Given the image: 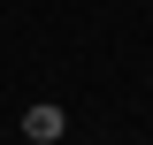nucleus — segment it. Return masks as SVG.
<instances>
[{
  "label": "nucleus",
  "mask_w": 153,
  "mask_h": 145,
  "mask_svg": "<svg viewBox=\"0 0 153 145\" xmlns=\"http://www.w3.org/2000/svg\"><path fill=\"white\" fill-rule=\"evenodd\" d=\"M61 130H69V115H61V107H31V115H23V138H38V145H54Z\"/></svg>",
  "instance_id": "1"
}]
</instances>
